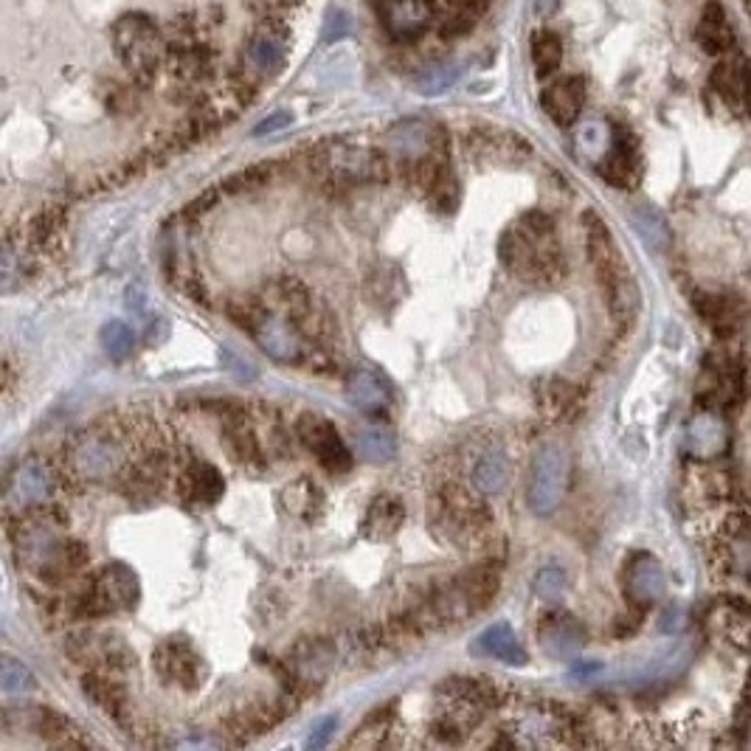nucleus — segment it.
Masks as SVG:
<instances>
[{"mask_svg":"<svg viewBox=\"0 0 751 751\" xmlns=\"http://www.w3.org/2000/svg\"><path fill=\"white\" fill-rule=\"evenodd\" d=\"M512 478V462L504 451H490L473 467V485L482 496H498Z\"/></svg>","mask_w":751,"mask_h":751,"instance_id":"c85d7f7f","label":"nucleus"},{"mask_svg":"<svg viewBox=\"0 0 751 751\" xmlns=\"http://www.w3.org/2000/svg\"><path fill=\"white\" fill-rule=\"evenodd\" d=\"M60 231H63V214L56 212V209H49V212H40L38 218L29 223V243L34 245L38 251H45L51 243H54L56 236H60Z\"/></svg>","mask_w":751,"mask_h":751,"instance_id":"37998d69","label":"nucleus"},{"mask_svg":"<svg viewBox=\"0 0 751 751\" xmlns=\"http://www.w3.org/2000/svg\"><path fill=\"white\" fill-rule=\"evenodd\" d=\"M178 490L180 498L194 507H212L223 498L225 478L212 462L189 459L178 473Z\"/></svg>","mask_w":751,"mask_h":751,"instance_id":"f3484780","label":"nucleus"},{"mask_svg":"<svg viewBox=\"0 0 751 751\" xmlns=\"http://www.w3.org/2000/svg\"><path fill=\"white\" fill-rule=\"evenodd\" d=\"M538 639L540 647H543L552 658H558V662H572V658L583 650L585 642H589V631H585V625L574 614L558 611V614H547L540 620Z\"/></svg>","mask_w":751,"mask_h":751,"instance_id":"dca6fc26","label":"nucleus"},{"mask_svg":"<svg viewBox=\"0 0 751 751\" xmlns=\"http://www.w3.org/2000/svg\"><path fill=\"white\" fill-rule=\"evenodd\" d=\"M532 63L538 68L540 76H549L560 68L563 63V43L554 32H538L532 38Z\"/></svg>","mask_w":751,"mask_h":751,"instance_id":"c9c22d12","label":"nucleus"},{"mask_svg":"<svg viewBox=\"0 0 751 751\" xmlns=\"http://www.w3.org/2000/svg\"><path fill=\"white\" fill-rule=\"evenodd\" d=\"M82 692L91 704L102 709L105 715H110L113 720L125 723L127 715H130V701H127V689L118 681H113L105 673L94 670L82 676Z\"/></svg>","mask_w":751,"mask_h":751,"instance_id":"393cba45","label":"nucleus"},{"mask_svg":"<svg viewBox=\"0 0 751 751\" xmlns=\"http://www.w3.org/2000/svg\"><path fill=\"white\" fill-rule=\"evenodd\" d=\"M279 501L296 521L316 523L318 518L324 516V507H327V493L321 490L318 482L302 476L293 478V482H287V485L282 487Z\"/></svg>","mask_w":751,"mask_h":751,"instance_id":"5701e85b","label":"nucleus"},{"mask_svg":"<svg viewBox=\"0 0 751 751\" xmlns=\"http://www.w3.org/2000/svg\"><path fill=\"white\" fill-rule=\"evenodd\" d=\"M712 85L729 105L743 107L745 102V63L743 60H729L720 63L712 74Z\"/></svg>","mask_w":751,"mask_h":751,"instance_id":"f704fd0d","label":"nucleus"},{"mask_svg":"<svg viewBox=\"0 0 751 751\" xmlns=\"http://www.w3.org/2000/svg\"><path fill=\"white\" fill-rule=\"evenodd\" d=\"M14 380H18V369H14V363L7 355H0V398L12 389Z\"/></svg>","mask_w":751,"mask_h":751,"instance_id":"09e8293b","label":"nucleus"},{"mask_svg":"<svg viewBox=\"0 0 751 751\" xmlns=\"http://www.w3.org/2000/svg\"><path fill=\"white\" fill-rule=\"evenodd\" d=\"M569 473H572V459L558 442H547L535 454L527 485V504L535 516H552L563 504L569 493Z\"/></svg>","mask_w":751,"mask_h":751,"instance_id":"0eeeda50","label":"nucleus"},{"mask_svg":"<svg viewBox=\"0 0 751 751\" xmlns=\"http://www.w3.org/2000/svg\"><path fill=\"white\" fill-rule=\"evenodd\" d=\"M293 125V116L287 110H279V113H271V116L265 118V121H260V125L254 127V136H271V133H279L285 130V127Z\"/></svg>","mask_w":751,"mask_h":751,"instance_id":"49530a36","label":"nucleus"},{"mask_svg":"<svg viewBox=\"0 0 751 751\" xmlns=\"http://www.w3.org/2000/svg\"><path fill=\"white\" fill-rule=\"evenodd\" d=\"M459 65L454 63H445V65H431V68H425L423 74L416 76V91L423 96H440L445 94V91H451L454 87V82L459 80Z\"/></svg>","mask_w":751,"mask_h":751,"instance_id":"ea45409f","label":"nucleus"},{"mask_svg":"<svg viewBox=\"0 0 751 751\" xmlns=\"http://www.w3.org/2000/svg\"><path fill=\"white\" fill-rule=\"evenodd\" d=\"M574 400H578V389L558 378L549 380V383L538 392V405L540 411H543V416H549V420H565V416H572Z\"/></svg>","mask_w":751,"mask_h":751,"instance_id":"72a5a7b5","label":"nucleus"},{"mask_svg":"<svg viewBox=\"0 0 751 751\" xmlns=\"http://www.w3.org/2000/svg\"><path fill=\"white\" fill-rule=\"evenodd\" d=\"M285 63V40L279 38L276 29H262L256 38H251V43L245 45L243 54V71L245 76H251V82L267 80L274 76L276 71Z\"/></svg>","mask_w":751,"mask_h":751,"instance_id":"aec40b11","label":"nucleus"},{"mask_svg":"<svg viewBox=\"0 0 751 751\" xmlns=\"http://www.w3.org/2000/svg\"><path fill=\"white\" fill-rule=\"evenodd\" d=\"M0 689L9 696H29L38 689V678L18 658L0 656Z\"/></svg>","mask_w":751,"mask_h":751,"instance_id":"58836bf2","label":"nucleus"},{"mask_svg":"<svg viewBox=\"0 0 751 751\" xmlns=\"http://www.w3.org/2000/svg\"><path fill=\"white\" fill-rule=\"evenodd\" d=\"M560 0H535V12L540 14V18H547V14H552L554 9H558Z\"/></svg>","mask_w":751,"mask_h":751,"instance_id":"8fccbe9b","label":"nucleus"},{"mask_svg":"<svg viewBox=\"0 0 751 751\" xmlns=\"http://www.w3.org/2000/svg\"><path fill=\"white\" fill-rule=\"evenodd\" d=\"M358 447H360V456H363V459H369V462H374V465H383V462H389L394 456V451H398V445H394V436L389 434L385 429H378V425L358 431Z\"/></svg>","mask_w":751,"mask_h":751,"instance_id":"4c0bfd02","label":"nucleus"},{"mask_svg":"<svg viewBox=\"0 0 751 751\" xmlns=\"http://www.w3.org/2000/svg\"><path fill=\"white\" fill-rule=\"evenodd\" d=\"M223 447L225 454L245 470H262L267 465L254 414L245 409H231L223 414Z\"/></svg>","mask_w":751,"mask_h":751,"instance_id":"9b49d317","label":"nucleus"},{"mask_svg":"<svg viewBox=\"0 0 751 751\" xmlns=\"http://www.w3.org/2000/svg\"><path fill=\"white\" fill-rule=\"evenodd\" d=\"M138 596H141V585L130 565L107 563L74 596V616L99 620L116 611H133L138 605Z\"/></svg>","mask_w":751,"mask_h":751,"instance_id":"39448f33","label":"nucleus"},{"mask_svg":"<svg viewBox=\"0 0 751 751\" xmlns=\"http://www.w3.org/2000/svg\"><path fill=\"white\" fill-rule=\"evenodd\" d=\"M229 316L240 327L248 329L251 338L260 343V349L267 358L279 360V363L302 367V363H316L318 358H324V347H316V343L307 341L290 318L282 316L279 310H274L262 298L231 302Z\"/></svg>","mask_w":751,"mask_h":751,"instance_id":"7ed1b4c3","label":"nucleus"},{"mask_svg":"<svg viewBox=\"0 0 751 751\" xmlns=\"http://www.w3.org/2000/svg\"><path fill=\"white\" fill-rule=\"evenodd\" d=\"M634 225L639 229L642 240H645L650 248L662 251L670 245V229H667V223L662 220V214H656L653 209H636Z\"/></svg>","mask_w":751,"mask_h":751,"instance_id":"79ce46f5","label":"nucleus"},{"mask_svg":"<svg viewBox=\"0 0 751 751\" xmlns=\"http://www.w3.org/2000/svg\"><path fill=\"white\" fill-rule=\"evenodd\" d=\"M698 43H701L709 54H723V51L732 49L734 32L720 3H709V7L704 9L701 23H698Z\"/></svg>","mask_w":751,"mask_h":751,"instance_id":"7c9ffc66","label":"nucleus"},{"mask_svg":"<svg viewBox=\"0 0 751 751\" xmlns=\"http://www.w3.org/2000/svg\"><path fill=\"white\" fill-rule=\"evenodd\" d=\"M596 163H600V174L609 180L611 187H620L625 192H631L642 178L639 144L627 130H616L614 127L611 147L605 149V156Z\"/></svg>","mask_w":751,"mask_h":751,"instance_id":"4468645a","label":"nucleus"},{"mask_svg":"<svg viewBox=\"0 0 751 751\" xmlns=\"http://www.w3.org/2000/svg\"><path fill=\"white\" fill-rule=\"evenodd\" d=\"M349 32H352L349 14L347 12H338V9H332V12H329V18H327V23H324L321 40H324V43H336V40L347 38Z\"/></svg>","mask_w":751,"mask_h":751,"instance_id":"a18cd8bd","label":"nucleus"},{"mask_svg":"<svg viewBox=\"0 0 751 751\" xmlns=\"http://www.w3.org/2000/svg\"><path fill=\"white\" fill-rule=\"evenodd\" d=\"M32 727L38 729L40 738H45L49 743L54 745H94V740L91 738H82L80 727H76L74 720L68 718V715L56 712V709L51 707H34L32 709Z\"/></svg>","mask_w":751,"mask_h":751,"instance_id":"bb28decb","label":"nucleus"},{"mask_svg":"<svg viewBox=\"0 0 751 751\" xmlns=\"http://www.w3.org/2000/svg\"><path fill=\"white\" fill-rule=\"evenodd\" d=\"M392 727H394V709L392 704H385L383 709H374L363 723L358 727L355 738L349 740L352 749H378V745L392 743Z\"/></svg>","mask_w":751,"mask_h":751,"instance_id":"473e14b6","label":"nucleus"},{"mask_svg":"<svg viewBox=\"0 0 751 751\" xmlns=\"http://www.w3.org/2000/svg\"><path fill=\"white\" fill-rule=\"evenodd\" d=\"M585 105V82L580 76H563L543 91V110L554 125L572 127Z\"/></svg>","mask_w":751,"mask_h":751,"instance_id":"412c9836","label":"nucleus"},{"mask_svg":"<svg viewBox=\"0 0 751 751\" xmlns=\"http://www.w3.org/2000/svg\"><path fill=\"white\" fill-rule=\"evenodd\" d=\"M684 451L696 462H712L729 451V423L718 411L704 409L687 423Z\"/></svg>","mask_w":751,"mask_h":751,"instance_id":"ddd939ff","label":"nucleus"},{"mask_svg":"<svg viewBox=\"0 0 751 751\" xmlns=\"http://www.w3.org/2000/svg\"><path fill=\"white\" fill-rule=\"evenodd\" d=\"M290 709H293V698H290V701L256 704V707L243 709V712L231 720V727H234L231 732L262 734V732H267V729H274L276 723H282V720L290 715Z\"/></svg>","mask_w":751,"mask_h":751,"instance_id":"c756f323","label":"nucleus"},{"mask_svg":"<svg viewBox=\"0 0 751 751\" xmlns=\"http://www.w3.org/2000/svg\"><path fill=\"white\" fill-rule=\"evenodd\" d=\"M473 653L496 658V662H504V665L512 667H523L529 662L527 647L521 645L516 627L509 625V622H496V625L487 627L485 634H478L476 642H473Z\"/></svg>","mask_w":751,"mask_h":751,"instance_id":"4be33fe9","label":"nucleus"},{"mask_svg":"<svg viewBox=\"0 0 751 751\" xmlns=\"http://www.w3.org/2000/svg\"><path fill=\"white\" fill-rule=\"evenodd\" d=\"M490 509L478 501L473 493L465 487L447 485L440 493V516H436V527L445 538L454 543H467V540L482 538L487 527H490Z\"/></svg>","mask_w":751,"mask_h":751,"instance_id":"6e6552de","label":"nucleus"},{"mask_svg":"<svg viewBox=\"0 0 751 751\" xmlns=\"http://www.w3.org/2000/svg\"><path fill=\"white\" fill-rule=\"evenodd\" d=\"M296 436L316 456L324 470L347 473L352 467V454H349L347 442H343L341 431L329 423L327 416L316 414V411H305L296 420Z\"/></svg>","mask_w":751,"mask_h":751,"instance_id":"1a4fd4ad","label":"nucleus"},{"mask_svg":"<svg viewBox=\"0 0 751 751\" xmlns=\"http://www.w3.org/2000/svg\"><path fill=\"white\" fill-rule=\"evenodd\" d=\"M99 338L102 347H105V352L110 355L113 360H125L127 355L133 352V347H136V336H133L130 324L125 321H107L105 327H102Z\"/></svg>","mask_w":751,"mask_h":751,"instance_id":"a19ab883","label":"nucleus"},{"mask_svg":"<svg viewBox=\"0 0 751 751\" xmlns=\"http://www.w3.org/2000/svg\"><path fill=\"white\" fill-rule=\"evenodd\" d=\"M565 585H569V574H565L563 565H543L535 578V594L547 603H558L565 594Z\"/></svg>","mask_w":751,"mask_h":751,"instance_id":"c03bdc74","label":"nucleus"},{"mask_svg":"<svg viewBox=\"0 0 751 751\" xmlns=\"http://www.w3.org/2000/svg\"><path fill=\"white\" fill-rule=\"evenodd\" d=\"M583 225L589 260L591 265H594L596 282H600V290H603L611 313H614V316H631L636 307V290L631 276H627L625 265H622V254L620 248H616L609 225L591 212L583 218Z\"/></svg>","mask_w":751,"mask_h":751,"instance_id":"20e7f679","label":"nucleus"},{"mask_svg":"<svg viewBox=\"0 0 751 751\" xmlns=\"http://www.w3.org/2000/svg\"><path fill=\"white\" fill-rule=\"evenodd\" d=\"M405 521V507L392 493H380L369 504L367 516H363V538L369 540H389L400 532Z\"/></svg>","mask_w":751,"mask_h":751,"instance_id":"a878e982","label":"nucleus"},{"mask_svg":"<svg viewBox=\"0 0 751 751\" xmlns=\"http://www.w3.org/2000/svg\"><path fill=\"white\" fill-rule=\"evenodd\" d=\"M327 169L338 180H385L389 161L372 149L336 147L327 152Z\"/></svg>","mask_w":751,"mask_h":751,"instance_id":"a211bd4d","label":"nucleus"},{"mask_svg":"<svg viewBox=\"0 0 751 751\" xmlns=\"http://www.w3.org/2000/svg\"><path fill=\"white\" fill-rule=\"evenodd\" d=\"M113 43H116L121 63L144 82L156 76L167 56V43H163L158 25L144 14H125L118 20L113 29Z\"/></svg>","mask_w":751,"mask_h":751,"instance_id":"423d86ee","label":"nucleus"},{"mask_svg":"<svg viewBox=\"0 0 751 751\" xmlns=\"http://www.w3.org/2000/svg\"><path fill=\"white\" fill-rule=\"evenodd\" d=\"M389 147L403 161H416V158L434 152V130L423 125V121H403V125L392 127V133H389Z\"/></svg>","mask_w":751,"mask_h":751,"instance_id":"cd10ccee","label":"nucleus"},{"mask_svg":"<svg viewBox=\"0 0 751 751\" xmlns=\"http://www.w3.org/2000/svg\"><path fill=\"white\" fill-rule=\"evenodd\" d=\"M440 692L462 698V701L473 704V707H478V709L496 707V704H501V698H504L501 689H498L490 678H467V676L447 678V681H442Z\"/></svg>","mask_w":751,"mask_h":751,"instance_id":"2f4dec72","label":"nucleus"},{"mask_svg":"<svg viewBox=\"0 0 751 751\" xmlns=\"http://www.w3.org/2000/svg\"><path fill=\"white\" fill-rule=\"evenodd\" d=\"M611 136H614V127H609L603 118H591L585 125H580L578 130V147L585 158L591 161H600L605 156V149L611 147Z\"/></svg>","mask_w":751,"mask_h":751,"instance_id":"e433bc0d","label":"nucleus"},{"mask_svg":"<svg viewBox=\"0 0 751 751\" xmlns=\"http://www.w3.org/2000/svg\"><path fill=\"white\" fill-rule=\"evenodd\" d=\"M665 565L656 554L636 552L625 565V594L634 609H650L665 594Z\"/></svg>","mask_w":751,"mask_h":751,"instance_id":"2eb2a0df","label":"nucleus"},{"mask_svg":"<svg viewBox=\"0 0 751 751\" xmlns=\"http://www.w3.org/2000/svg\"><path fill=\"white\" fill-rule=\"evenodd\" d=\"M434 18L431 0H383V20L398 38H414L425 32Z\"/></svg>","mask_w":751,"mask_h":751,"instance_id":"b1692460","label":"nucleus"},{"mask_svg":"<svg viewBox=\"0 0 751 751\" xmlns=\"http://www.w3.org/2000/svg\"><path fill=\"white\" fill-rule=\"evenodd\" d=\"M152 665H156L158 678L169 687L178 689H198L205 678V662L187 639L172 636V639H163L161 645L152 653Z\"/></svg>","mask_w":751,"mask_h":751,"instance_id":"9d476101","label":"nucleus"},{"mask_svg":"<svg viewBox=\"0 0 751 751\" xmlns=\"http://www.w3.org/2000/svg\"><path fill=\"white\" fill-rule=\"evenodd\" d=\"M144 431H136L130 420H105L76 434L65 445L63 470L74 482L99 485L121 476L130 456L136 454Z\"/></svg>","mask_w":751,"mask_h":751,"instance_id":"f257e3e1","label":"nucleus"},{"mask_svg":"<svg viewBox=\"0 0 751 751\" xmlns=\"http://www.w3.org/2000/svg\"><path fill=\"white\" fill-rule=\"evenodd\" d=\"M332 732H336V718L329 715V718L318 720L316 727H313L310 738H307V745H310V749H321V745L332 738Z\"/></svg>","mask_w":751,"mask_h":751,"instance_id":"de8ad7c7","label":"nucleus"},{"mask_svg":"<svg viewBox=\"0 0 751 751\" xmlns=\"http://www.w3.org/2000/svg\"><path fill=\"white\" fill-rule=\"evenodd\" d=\"M498 254L509 274L529 285H554L565 274L554 220L547 212H527L516 225H509L501 234Z\"/></svg>","mask_w":751,"mask_h":751,"instance_id":"f03ea898","label":"nucleus"},{"mask_svg":"<svg viewBox=\"0 0 751 751\" xmlns=\"http://www.w3.org/2000/svg\"><path fill=\"white\" fill-rule=\"evenodd\" d=\"M12 727V715H9L7 707H0V732Z\"/></svg>","mask_w":751,"mask_h":751,"instance_id":"3c124183","label":"nucleus"},{"mask_svg":"<svg viewBox=\"0 0 751 751\" xmlns=\"http://www.w3.org/2000/svg\"><path fill=\"white\" fill-rule=\"evenodd\" d=\"M347 398L367 416H385L392 409V385L374 369H355L347 378Z\"/></svg>","mask_w":751,"mask_h":751,"instance_id":"6ab92c4d","label":"nucleus"},{"mask_svg":"<svg viewBox=\"0 0 751 751\" xmlns=\"http://www.w3.org/2000/svg\"><path fill=\"white\" fill-rule=\"evenodd\" d=\"M56 485H60V482H56L49 462L25 459L20 462L18 470L9 478V501L20 509L45 507V504H51Z\"/></svg>","mask_w":751,"mask_h":751,"instance_id":"f8f14e48","label":"nucleus"}]
</instances>
